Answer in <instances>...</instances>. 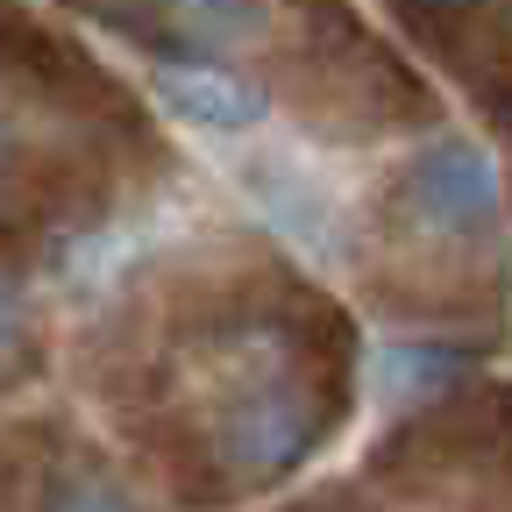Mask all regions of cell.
Segmentation results:
<instances>
[{"mask_svg": "<svg viewBox=\"0 0 512 512\" xmlns=\"http://www.w3.org/2000/svg\"><path fill=\"white\" fill-rule=\"evenodd\" d=\"M434 8H477V0H434Z\"/></svg>", "mask_w": 512, "mask_h": 512, "instance_id": "ba28073f", "label": "cell"}, {"mask_svg": "<svg viewBox=\"0 0 512 512\" xmlns=\"http://www.w3.org/2000/svg\"><path fill=\"white\" fill-rule=\"evenodd\" d=\"M36 512H143L136 498H128V484L100 463H57Z\"/></svg>", "mask_w": 512, "mask_h": 512, "instance_id": "5b68a950", "label": "cell"}, {"mask_svg": "<svg viewBox=\"0 0 512 512\" xmlns=\"http://www.w3.org/2000/svg\"><path fill=\"white\" fill-rule=\"evenodd\" d=\"M392 214L413 242H477L498 228V164L470 136H441L427 143L399 185H392Z\"/></svg>", "mask_w": 512, "mask_h": 512, "instance_id": "7a4b0ae2", "label": "cell"}, {"mask_svg": "<svg viewBox=\"0 0 512 512\" xmlns=\"http://www.w3.org/2000/svg\"><path fill=\"white\" fill-rule=\"evenodd\" d=\"M150 93L164 100L171 121L207 128V136H249V128L271 114L264 79H242L228 64H207V57H164L150 72Z\"/></svg>", "mask_w": 512, "mask_h": 512, "instance_id": "3957f363", "label": "cell"}, {"mask_svg": "<svg viewBox=\"0 0 512 512\" xmlns=\"http://www.w3.org/2000/svg\"><path fill=\"white\" fill-rule=\"evenodd\" d=\"M107 15L171 50H249L271 36V0H114Z\"/></svg>", "mask_w": 512, "mask_h": 512, "instance_id": "277c9868", "label": "cell"}, {"mask_svg": "<svg viewBox=\"0 0 512 512\" xmlns=\"http://www.w3.org/2000/svg\"><path fill=\"white\" fill-rule=\"evenodd\" d=\"M207 349H214L200 356L207 470H221L235 491L292 477L335 427V384L320 377V356L285 313L228 320Z\"/></svg>", "mask_w": 512, "mask_h": 512, "instance_id": "6da1fadb", "label": "cell"}, {"mask_svg": "<svg viewBox=\"0 0 512 512\" xmlns=\"http://www.w3.org/2000/svg\"><path fill=\"white\" fill-rule=\"evenodd\" d=\"M463 370V356H434V349H392V356H384V384H392V399H427L434 392V384H448V377H456Z\"/></svg>", "mask_w": 512, "mask_h": 512, "instance_id": "52a82bcc", "label": "cell"}, {"mask_svg": "<svg viewBox=\"0 0 512 512\" xmlns=\"http://www.w3.org/2000/svg\"><path fill=\"white\" fill-rule=\"evenodd\" d=\"M36 363V306L15 271H0V384H15Z\"/></svg>", "mask_w": 512, "mask_h": 512, "instance_id": "8992f818", "label": "cell"}]
</instances>
